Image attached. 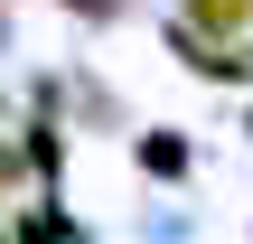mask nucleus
Listing matches in <instances>:
<instances>
[{"label":"nucleus","mask_w":253,"mask_h":244,"mask_svg":"<svg viewBox=\"0 0 253 244\" xmlns=\"http://www.w3.org/2000/svg\"><path fill=\"white\" fill-rule=\"evenodd\" d=\"M188 9H207V19H225V28L244 19V0H188Z\"/></svg>","instance_id":"1"}]
</instances>
